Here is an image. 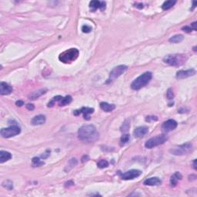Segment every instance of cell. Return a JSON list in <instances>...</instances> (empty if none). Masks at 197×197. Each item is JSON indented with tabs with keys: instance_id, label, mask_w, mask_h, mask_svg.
<instances>
[{
	"instance_id": "cell-19",
	"label": "cell",
	"mask_w": 197,
	"mask_h": 197,
	"mask_svg": "<svg viewBox=\"0 0 197 197\" xmlns=\"http://www.w3.org/2000/svg\"><path fill=\"white\" fill-rule=\"evenodd\" d=\"M100 108L105 112L109 113L112 112L115 109V106L114 104H109L108 103H105V102H102L100 103Z\"/></svg>"
},
{
	"instance_id": "cell-24",
	"label": "cell",
	"mask_w": 197,
	"mask_h": 197,
	"mask_svg": "<svg viewBox=\"0 0 197 197\" xmlns=\"http://www.w3.org/2000/svg\"><path fill=\"white\" fill-rule=\"evenodd\" d=\"M73 99H72V96H66L65 97H62L61 100L59 102V105L60 106H64L68 105L72 102Z\"/></svg>"
},
{
	"instance_id": "cell-22",
	"label": "cell",
	"mask_w": 197,
	"mask_h": 197,
	"mask_svg": "<svg viewBox=\"0 0 197 197\" xmlns=\"http://www.w3.org/2000/svg\"><path fill=\"white\" fill-rule=\"evenodd\" d=\"M77 164H78V161L76 159H75V158L71 159V160L68 162V163H67V166H66V168H65V171L68 173V172L70 171L71 169H73V167H75Z\"/></svg>"
},
{
	"instance_id": "cell-42",
	"label": "cell",
	"mask_w": 197,
	"mask_h": 197,
	"mask_svg": "<svg viewBox=\"0 0 197 197\" xmlns=\"http://www.w3.org/2000/svg\"><path fill=\"white\" fill-rule=\"evenodd\" d=\"M196 2H193V5H192V9L191 10H193L194 8H196Z\"/></svg>"
},
{
	"instance_id": "cell-38",
	"label": "cell",
	"mask_w": 197,
	"mask_h": 197,
	"mask_svg": "<svg viewBox=\"0 0 197 197\" xmlns=\"http://www.w3.org/2000/svg\"><path fill=\"white\" fill-rule=\"evenodd\" d=\"M88 160H89V156H88L85 155V156H82V162H86V161H88Z\"/></svg>"
},
{
	"instance_id": "cell-20",
	"label": "cell",
	"mask_w": 197,
	"mask_h": 197,
	"mask_svg": "<svg viewBox=\"0 0 197 197\" xmlns=\"http://www.w3.org/2000/svg\"><path fill=\"white\" fill-rule=\"evenodd\" d=\"M11 158H12L11 153L7 152V151L2 150L0 152V162L1 163H3L8 160H11Z\"/></svg>"
},
{
	"instance_id": "cell-27",
	"label": "cell",
	"mask_w": 197,
	"mask_h": 197,
	"mask_svg": "<svg viewBox=\"0 0 197 197\" xmlns=\"http://www.w3.org/2000/svg\"><path fill=\"white\" fill-rule=\"evenodd\" d=\"M33 166H42V165H44L45 162H42V161H41L40 160V159L39 157H34L33 159Z\"/></svg>"
},
{
	"instance_id": "cell-33",
	"label": "cell",
	"mask_w": 197,
	"mask_h": 197,
	"mask_svg": "<svg viewBox=\"0 0 197 197\" xmlns=\"http://www.w3.org/2000/svg\"><path fill=\"white\" fill-rule=\"evenodd\" d=\"M182 29H183L184 32H185V33H190V32H192L193 29H192V27L190 26H184V27H183L182 28Z\"/></svg>"
},
{
	"instance_id": "cell-29",
	"label": "cell",
	"mask_w": 197,
	"mask_h": 197,
	"mask_svg": "<svg viewBox=\"0 0 197 197\" xmlns=\"http://www.w3.org/2000/svg\"><path fill=\"white\" fill-rule=\"evenodd\" d=\"M129 140V134H124L122 135L121 139H120V144L121 145H123L125 144H126Z\"/></svg>"
},
{
	"instance_id": "cell-41",
	"label": "cell",
	"mask_w": 197,
	"mask_h": 197,
	"mask_svg": "<svg viewBox=\"0 0 197 197\" xmlns=\"http://www.w3.org/2000/svg\"><path fill=\"white\" fill-rule=\"evenodd\" d=\"M192 165H193V168H194V169H196V160H194V161L192 162Z\"/></svg>"
},
{
	"instance_id": "cell-43",
	"label": "cell",
	"mask_w": 197,
	"mask_h": 197,
	"mask_svg": "<svg viewBox=\"0 0 197 197\" xmlns=\"http://www.w3.org/2000/svg\"><path fill=\"white\" fill-rule=\"evenodd\" d=\"M196 47L195 46V47H194V48H193V50H194L195 52H196Z\"/></svg>"
},
{
	"instance_id": "cell-28",
	"label": "cell",
	"mask_w": 197,
	"mask_h": 197,
	"mask_svg": "<svg viewBox=\"0 0 197 197\" xmlns=\"http://www.w3.org/2000/svg\"><path fill=\"white\" fill-rule=\"evenodd\" d=\"M97 166L100 169H104L106 167L109 166V162L105 160H101L100 161H99L97 163Z\"/></svg>"
},
{
	"instance_id": "cell-18",
	"label": "cell",
	"mask_w": 197,
	"mask_h": 197,
	"mask_svg": "<svg viewBox=\"0 0 197 197\" xmlns=\"http://www.w3.org/2000/svg\"><path fill=\"white\" fill-rule=\"evenodd\" d=\"M183 178V176L181 175L180 173L179 172H176L175 173L171 176L170 178V184L173 187H175L176 185H177V183H178L179 180H181Z\"/></svg>"
},
{
	"instance_id": "cell-2",
	"label": "cell",
	"mask_w": 197,
	"mask_h": 197,
	"mask_svg": "<svg viewBox=\"0 0 197 197\" xmlns=\"http://www.w3.org/2000/svg\"><path fill=\"white\" fill-rule=\"evenodd\" d=\"M153 77V74L150 72H145L139 77H137L136 79L134 80L133 82H132L131 88L133 90H139V89H142L143 87L150 82Z\"/></svg>"
},
{
	"instance_id": "cell-32",
	"label": "cell",
	"mask_w": 197,
	"mask_h": 197,
	"mask_svg": "<svg viewBox=\"0 0 197 197\" xmlns=\"http://www.w3.org/2000/svg\"><path fill=\"white\" fill-rule=\"evenodd\" d=\"M82 31L84 33H89L92 31V27L91 26H87V25H85L82 27Z\"/></svg>"
},
{
	"instance_id": "cell-16",
	"label": "cell",
	"mask_w": 197,
	"mask_h": 197,
	"mask_svg": "<svg viewBox=\"0 0 197 197\" xmlns=\"http://www.w3.org/2000/svg\"><path fill=\"white\" fill-rule=\"evenodd\" d=\"M144 185H159L162 183V181L158 177H152V178L147 179L146 180L144 181Z\"/></svg>"
},
{
	"instance_id": "cell-17",
	"label": "cell",
	"mask_w": 197,
	"mask_h": 197,
	"mask_svg": "<svg viewBox=\"0 0 197 197\" xmlns=\"http://www.w3.org/2000/svg\"><path fill=\"white\" fill-rule=\"evenodd\" d=\"M47 92V89H41L38 91L33 92V93H31L29 96V99L31 100H35L36 99L39 98L40 96H42V95H44Z\"/></svg>"
},
{
	"instance_id": "cell-36",
	"label": "cell",
	"mask_w": 197,
	"mask_h": 197,
	"mask_svg": "<svg viewBox=\"0 0 197 197\" xmlns=\"http://www.w3.org/2000/svg\"><path fill=\"white\" fill-rule=\"evenodd\" d=\"M135 7L138 8L139 10H142V9H143V3H136L135 4Z\"/></svg>"
},
{
	"instance_id": "cell-9",
	"label": "cell",
	"mask_w": 197,
	"mask_h": 197,
	"mask_svg": "<svg viewBox=\"0 0 197 197\" xmlns=\"http://www.w3.org/2000/svg\"><path fill=\"white\" fill-rule=\"evenodd\" d=\"M142 174V172L138 169H131L129 171L126 172L122 175V179L124 180H130L138 177Z\"/></svg>"
},
{
	"instance_id": "cell-15",
	"label": "cell",
	"mask_w": 197,
	"mask_h": 197,
	"mask_svg": "<svg viewBox=\"0 0 197 197\" xmlns=\"http://www.w3.org/2000/svg\"><path fill=\"white\" fill-rule=\"evenodd\" d=\"M46 122V116L43 115H35L31 120V124L33 126H39V125L44 124Z\"/></svg>"
},
{
	"instance_id": "cell-23",
	"label": "cell",
	"mask_w": 197,
	"mask_h": 197,
	"mask_svg": "<svg viewBox=\"0 0 197 197\" xmlns=\"http://www.w3.org/2000/svg\"><path fill=\"white\" fill-rule=\"evenodd\" d=\"M184 39V36L181 34H177V35H175L173 36H172L170 39H169V41L172 43H179V42H181Z\"/></svg>"
},
{
	"instance_id": "cell-30",
	"label": "cell",
	"mask_w": 197,
	"mask_h": 197,
	"mask_svg": "<svg viewBox=\"0 0 197 197\" xmlns=\"http://www.w3.org/2000/svg\"><path fill=\"white\" fill-rule=\"evenodd\" d=\"M129 127H130V123H129V122L128 120H126V121L123 122V124L122 125V126H121V131L123 132H126L128 131V129H129Z\"/></svg>"
},
{
	"instance_id": "cell-31",
	"label": "cell",
	"mask_w": 197,
	"mask_h": 197,
	"mask_svg": "<svg viewBox=\"0 0 197 197\" xmlns=\"http://www.w3.org/2000/svg\"><path fill=\"white\" fill-rule=\"evenodd\" d=\"M166 97L168 99H169V100H171V99H173L174 98V93L173 91V89H168V90H167L166 92Z\"/></svg>"
},
{
	"instance_id": "cell-40",
	"label": "cell",
	"mask_w": 197,
	"mask_h": 197,
	"mask_svg": "<svg viewBox=\"0 0 197 197\" xmlns=\"http://www.w3.org/2000/svg\"><path fill=\"white\" fill-rule=\"evenodd\" d=\"M191 27H192V29H193L194 31L196 30V22H192V24H191Z\"/></svg>"
},
{
	"instance_id": "cell-7",
	"label": "cell",
	"mask_w": 197,
	"mask_h": 197,
	"mask_svg": "<svg viewBox=\"0 0 197 197\" xmlns=\"http://www.w3.org/2000/svg\"><path fill=\"white\" fill-rule=\"evenodd\" d=\"M21 132V129L17 126H12L8 128H3L1 129V136L3 138H10L12 136H16L19 135Z\"/></svg>"
},
{
	"instance_id": "cell-1",
	"label": "cell",
	"mask_w": 197,
	"mask_h": 197,
	"mask_svg": "<svg viewBox=\"0 0 197 197\" xmlns=\"http://www.w3.org/2000/svg\"><path fill=\"white\" fill-rule=\"evenodd\" d=\"M79 139L85 143H92L99 138V133L93 125H85L78 131Z\"/></svg>"
},
{
	"instance_id": "cell-13",
	"label": "cell",
	"mask_w": 197,
	"mask_h": 197,
	"mask_svg": "<svg viewBox=\"0 0 197 197\" xmlns=\"http://www.w3.org/2000/svg\"><path fill=\"white\" fill-rule=\"evenodd\" d=\"M148 132H149V128L147 126H140L134 130L133 134L136 138H142L148 133Z\"/></svg>"
},
{
	"instance_id": "cell-6",
	"label": "cell",
	"mask_w": 197,
	"mask_h": 197,
	"mask_svg": "<svg viewBox=\"0 0 197 197\" xmlns=\"http://www.w3.org/2000/svg\"><path fill=\"white\" fill-rule=\"evenodd\" d=\"M192 149V143H187L179 145L178 147L174 148L170 150V153L176 156H183L191 152Z\"/></svg>"
},
{
	"instance_id": "cell-35",
	"label": "cell",
	"mask_w": 197,
	"mask_h": 197,
	"mask_svg": "<svg viewBox=\"0 0 197 197\" xmlns=\"http://www.w3.org/2000/svg\"><path fill=\"white\" fill-rule=\"evenodd\" d=\"M74 185V183H73V181H68V182H66V183H65V187H69V186H72V185Z\"/></svg>"
},
{
	"instance_id": "cell-8",
	"label": "cell",
	"mask_w": 197,
	"mask_h": 197,
	"mask_svg": "<svg viewBox=\"0 0 197 197\" xmlns=\"http://www.w3.org/2000/svg\"><path fill=\"white\" fill-rule=\"evenodd\" d=\"M127 69H128V67L126 66H125V65H120V66L115 67L109 73V77L108 82H112V81H114L115 79H116L122 74H123Z\"/></svg>"
},
{
	"instance_id": "cell-25",
	"label": "cell",
	"mask_w": 197,
	"mask_h": 197,
	"mask_svg": "<svg viewBox=\"0 0 197 197\" xmlns=\"http://www.w3.org/2000/svg\"><path fill=\"white\" fill-rule=\"evenodd\" d=\"M176 3V1H173V0H169V1H166L162 5V9L163 10H168L171 9L175 4Z\"/></svg>"
},
{
	"instance_id": "cell-14",
	"label": "cell",
	"mask_w": 197,
	"mask_h": 197,
	"mask_svg": "<svg viewBox=\"0 0 197 197\" xmlns=\"http://www.w3.org/2000/svg\"><path fill=\"white\" fill-rule=\"evenodd\" d=\"M12 92V87L5 82H1L0 83V94L2 96L9 95Z\"/></svg>"
},
{
	"instance_id": "cell-34",
	"label": "cell",
	"mask_w": 197,
	"mask_h": 197,
	"mask_svg": "<svg viewBox=\"0 0 197 197\" xmlns=\"http://www.w3.org/2000/svg\"><path fill=\"white\" fill-rule=\"evenodd\" d=\"M26 109L29 111H33L35 109V106H34L33 104L28 103L27 105H26Z\"/></svg>"
},
{
	"instance_id": "cell-12",
	"label": "cell",
	"mask_w": 197,
	"mask_h": 197,
	"mask_svg": "<svg viewBox=\"0 0 197 197\" xmlns=\"http://www.w3.org/2000/svg\"><path fill=\"white\" fill-rule=\"evenodd\" d=\"M196 74V71L193 69H188V70H179L176 73V77L177 79H183L185 78L190 77Z\"/></svg>"
},
{
	"instance_id": "cell-21",
	"label": "cell",
	"mask_w": 197,
	"mask_h": 197,
	"mask_svg": "<svg viewBox=\"0 0 197 197\" xmlns=\"http://www.w3.org/2000/svg\"><path fill=\"white\" fill-rule=\"evenodd\" d=\"M100 8H101V2H99V1L94 0V1H91L89 3V9L92 12H95L98 9L100 10Z\"/></svg>"
},
{
	"instance_id": "cell-39",
	"label": "cell",
	"mask_w": 197,
	"mask_h": 197,
	"mask_svg": "<svg viewBox=\"0 0 197 197\" xmlns=\"http://www.w3.org/2000/svg\"><path fill=\"white\" fill-rule=\"evenodd\" d=\"M106 3L105 2H101V8H100V10H102V11H103V10H105V9H106Z\"/></svg>"
},
{
	"instance_id": "cell-10",
	"label": "cell",
	"mask_w": 197,
	"mask_h": 197,
	"mask_svg": "<svg viewBox=\"0 0 197 197\" xmlns=\"http://www.w3.org/2000/svg\"><path fill=\"white\" fill-rule=\"evenodd\" d=\"M94 109L92 108H89V107H82L79 110H75L73 114L75 115H79L82 113L83 115V117L86 120H90V115L92 113H93Z\"/></svg>"
},
{
	"instance_id": "cell-4",
	"label": "cell",
	"mask_w": 197,
	"mask_h": 197,
	"mask_svg": "<svg viewBox=\"0 0 197 197\" xmlns=\"http://www.w3.org/2000/svg\"><path fill=\"white\" fill-rule=\"evenodd\" d=\"M185 57L184 55H167L164 57L163 61L165 63L172 66H180L185 61Z\"/></svg>"
},
{
	"instance_id": "cell-26",
	"label": "cell",
	"mask_w": 197,
	"mask_h": 197,
	"mask_svg": "<svg viewBox=\"0 0 197 197\" xmlns=\"http://www.w3.org/2000/svg\"><path fill=\"white\" fill-rule=\"evenodd\" d=\"M2 185H3V187L5 188V189H7V190H11L13 189V183H12L11 180H9V179H8V180L3 181V183Z\"/></svg>"
},
{
	"instance_id": "cell-5",
	"label": "cell",
	"mask_w": 197,
	"mask_h": 197,
	"mask_svg": "<svg viewBox=\"0 0 197 197\" xmlns=\"http://www.w3.org/2000/svg\"><path fill=\"white\" fill-rule=\"evenodd\" d=\"M167 140V136L165 135H159L155 137L149 139V140L146 141L145 143V148L147 149H153V148L158 146V145H162Z\"/></svg>"
},
{
	"instance_id": "cell-11",
	"label": "cell",
	"mask_w": 197,
	"mask_h": 197,
	"mask_svg": "<svg viewBox=\"0 0 197 197\" xmlns=\"http://www.w3.org/2000/svg\"><path fill=\"white\" fill-rule=\"evenodd\" d=\"M177 127V122L174 120H169L164 122L162 125V129L165 132H169L176 129Z\"/></svg>"
},
{
	"instance_id": "cell-37",
	"label": "cell",
	"mask_w": 197,
	"mask_h": 197,
	"mask_svg": "<svg viewBox=\"0 0 197 197\" xmlns=\"http://www.w3.org/2000/svg\"><path fill=\"white\" fill-rule=\"evenodd\" d=\"M16 105L17 106H22L24 105V103L23 101H22V100H18V101H16Z\"/></svg>"
},
{
	"instance_id": "cell-3",
	"label": "cell",
	"mask_w": 197,
	"mask_h": 197,
	"mask_svg": "<svg viewBox=\"0 0 197 197\" xmlns=\"http://www.w3.org/2000/svg\"><path fill=\"white\" fill-rule=\"evenodd\" d=\"M79 52L75 48H71L69 49L59 56V61H61L63 63H70L72 62H74L79 56Z\"/></svg>"
}]
</instances>
